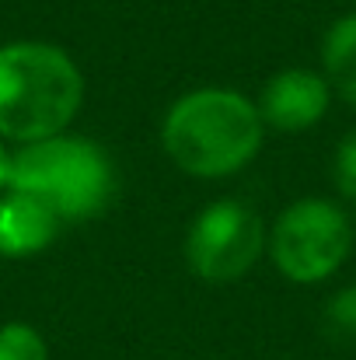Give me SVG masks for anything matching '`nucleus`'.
<instances>
[{"instance_id": "7", "label": "nucleus", "mask_w": 356, "mask_h": 360, "mask_svg": "<svg viewBox=\"0 0 356 360\" xmlns=\"http://www.w3.org/2000/svg\"><path fill=\"white\" fill-rule=\"evenodd\" d=\"M56 214L28 193H14L0 200V255L18 259L46 248L56 238Z\"/></svg>"}, {"instance_id": "1", "label": "nucleus", "mask_w": 356, "mask_h": 360, "mask_svg": "<svg viewBox=\"0 0 356 360\" xmlns=\"http://www.w3.org/2000/svg\"><path fill=\"white\" fill-rule=\"evenodd\" d=\"M84 102V77L74 60L46 42L0 49V136L35 143L60 136Z\"/></svg>"}, {"instance_id": "8", "label": "nucleus", "mask_w": 356, "mask_h": 360, "mask_svg": "<svg viewBox=\"0 0 356 360\" xmlns=\"http://www.w3.org/2000/svg\"><path fill=\"white\" fill-rule=\"evenodd\" d=\"M322 60H325L329 88H336L356 109V14L339 18L329 28L325 46H322Z\"/></svg>"}, {"instance_id": "5", "label": "nucleus", "mask_w": 356, "mask_h": 360, "mask_svg": "<svg viewBox=\"0 0 356 360\" xmlns=\"http://www.w3.org/2000/svg\"><path fill=\"white\" fill-rule=\"evenodd\" d=\"M262 245L265 235L258 214L237 200H220L192 221L185 238V259L189 269L206 283H231L255 266Z\"/></svg>"}, {"instance_id": "12", "label": "nucleus", "mask_w": 356, "mask_h": 360, "mask_svg": "<svg viewBox=\"0 0 356 360\" xmlns=\"http://www.w3.org/2000/svg\"><path fill=\"white\" fill-rule=\"evenodd\" d=\"M7 172H11V158H7V150L0 147V186H7Z\"/></svg>"}, {"instance_id": "11", "label": "nucleus", "mask_w": 356, "mask_h": 360, "mask_svg": "<svg viewBox=\"0 0 356 360\" xmlns=\"http://www.w3.org/2000/svg\"><path fill=\"white\" fill-rule=\"evenodd\" d=\"M336 186L346 200H356V129H350L336 154Z\"/></svg>"}, {"instance_id": "3", "label": "nucleus", "mask_w": 356, "mask_h": 360, "mask_svg": "<svg viewBox=\"0 0 356 360\" xmlns=\"http://www.w3.org/2000/svg\"><path fill=\"white\" fill-rule=\"evenodd\" d=\"M7 186L46 203L56 217H91L112 196V165L105 150L81 136H46L11 158Z\"/></svg>"}, {"instance_id": "6", "label": "nucleus", "mask_w": 356, "mask_h": 360, "mask_svg": "<svg viewBox=\"0 0 356 360\" xmlns=\"http://www.w3.org/2000/svg\"><path fill=\"white\" fill-rule=\"evenodd\" d=\"M332 98V88L325 77L311 74V70H283L276 74L265 91H262V122L276 126V129H308L325 116Z\"/></svg>"}, {"instance_id": "10", "label": "nucleus", "mask_w": 356, "mask_h": 360, "mask_svg": "<svg viewBox=\"0 0 356 360\" xmlns=\"http://www.w3.org/2000/svg\"><path fill=\"white\" fill-rule=\"evenodd\" d=\"M325 326H329V333L339 336V340H356V287L343 290V294L329 304Z\"/></svg>"}, {"instance_id": "9", "label": "nucleus", "mask_w": 356, "mask_h": 360, "mask_svg": "<svg viewBox=\"0 0 356 360\" xmlns=\"http://www.w3.org/2000/svg\"><path fill=\"white\" fill-rule=\"evenodd\" d=\"M0 360H49V350L32 326L11 322L0 329Z\"/></svg>"}, {"instance_id": "4", "label": "nucleus", "mask_w": 356, "mask_h": 360, "mask_svg": "<svg viewBox=\"0 0 356 360\" xmlns=\"http://www.w3.org/2000/svg\"><path fill=\"white\" fill-rule=\"evenodd\" d=\"M353 231L346 214L329 200H297L272 228L269 252L283 276L294 283H315L332 276L350 255Z\"/></svg>"}, {"instance_id": "2", "label": "nucleus", "mask_w": 356, "mask_h": 360, "mask_svg": "<svg viewBox=\"0 0 356 360\" xmlns=\"http://www.w3.org/2000/svg\"><path fill=\"white\" fill-rule=\"evenodd\" d=\"M262 147L258 109L228 88H203L178 98L164 120V150L199 179H220L244 168Z\"/></svg>"}]
</instances>
